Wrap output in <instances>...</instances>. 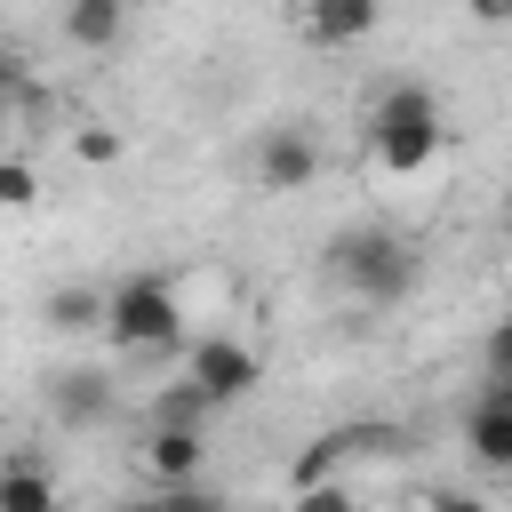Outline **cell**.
<instances>
[{
    "label": "cell",
    "mask_w": 512,
    "mask_h": 512,
    "mask_svg": "<svg viewBox=\"0 0 512 512\" xmlns=\"http://www.w3.org/2000/svg\"><path fill=\"white\" fill-rule=\"evenodd\" d=\"M440 144H448V120H440V96H432L424 80H400V88L376 96V112H368V152H376L384 176L432 168Z\"/></svg>",
    "instance_id": "cell-1"
},
{
    "label": "cell",
    "mask_w": 512,
    "mask_h": 512,
    "mask_svg": "<svg viewBox=\"0 0 512 512\" xmlns=\"http://www.w3.org/2000/svg\"><path fill=\"white\" fill-rule=\"evenodd\" d=\"M328 272H336L360 304H408V296H416V280H424L416 248H408L400 232H384V224L336 232V240H328Z\"/></svg>",
    "instance_id": "cell-2"
},
{
    "label": "cell",
    "mask_w": 512,
    "mask_h": 512,
    "mask_svg": "<svg viewBox=\"0 0 512 512\" xmlns=\"http://www.w3.org/2000/svg\"><path fill=\"white\" fill-rule=\"evenodd\" d=\"M104 328H112L120 352H176L184 344V304H176V288L160 272H128L112 288V320Z\"/></svg>",
    "instance_id": "cell-3"
},
{
    "label": "cell",
    "mask_w": 512,
    "mask_h": 512,
    "mask_svg": "<svg viewBox=\"0 0 512 512\" xmlns=\"http://www.w3.org/2000/svg\"><path fill=\"white\" fill-rule=\"evenodd\" d=\"M184 376H192L216 408H232V400H248V392L264 384V360H256V344H240V336H200V344L184 352Z\"/></svg>",
    "instance_id": "cell-4"
},
{
    "label": "cell",
    "mask_w": 512,
    "mask_h": 512,
    "mask_svg": "<svg viewBox=\"0 0 512 512\" xmlns=\"http://www.w3.org/2000/svg\"><path fill=\"white\" fill-rule=\"evenodd\" d=\"M312 176H320V136L312 128L280 120V128L256 136V192H304Z\"/></svg>",
    "instance_id": "cell-5"
},
{
    "label": "cell",
    "mask_w": 512,
    "mask_h": 512,
    "mask_svg": "<svg viewBox=\"0 0 512 512\" xmlns=\"http://www.w3.org/2000/svg\"><path fill=\"white\" fill-rule=\"evenodd\" d=\"M136 456H144V472H152L160 488H184V480H200V456H208V440H200V424H152Z\"/></svg>",
    "instance_id": "cell-6"
},
{
    "label": "cell",
    "mask_w": 512,
    "mask_h": 512,
    "mask_svg": "<svg viewBox=\"0 0 512 512\" xmlns=\"http://www.w3.org/2000/svg\"><path fill=\"white\" fill-rule=\"evenodd\" d=\"M48 408H56L64 432H88V424L112 416V376H104V368H64V376L48 384Z\"/></svg>",
    "instance_id": "cell-7"
},
{
    "label": "cell",
    "mask_w": 512,
    "mask_h": 512,
    "mask_svg": "<svg viewBox=\"0 0 512 512\" xmlns=\"http://www.w3.org/2000/svg\"><path fill=\"white\" fill-rule=\"evenodd\" d=\"M384 24V0H304V40L320 48H352Z\"/></svg>",
    "instance_id": "cell-8"
},
{
    "label": "cell",
    "mask_w": 512,
    "mask_h": 512,
    "mask_svg": "<svg viewBox=\"0 0 512 512\" xmlns=\"http://www.w3.org/2000/svg\"><path fill=\"white\" fill-rule=\"evenodd\" d=\"M464 448H472L480 472H512V408L488 400V392H472V408H464Z\"/></svg>",
    "instance_id": "cell-9"
},
{
    "label": "cell",
    "mask_w": 512,
    "mask_h": 512,
    "mask_svg": "<svg viewBox=\"0 0 512 512\" xmlns=\"http://www.w3.org/2000/svg\"><path fill=\"white\" fill-rule=\"evenodd\" d=\"M56 472L32 456V448H16L8 456V472H0V512H56Z\"/></svg>",
    "instance_id": "cell-10"
},
{
    "label": "cell",
    "mask_w": 512,
    "mask_h": 512,
    "mask_svg": "<svg viewBox=\"0 0 512 512\" xmlns=\"http://www.w3.org/2000/svg\"><path fill=\"white\" fill-rule=\"evenodd\" d=\"M128 32V0H64V40L72 48H112Z\"/></svg>",
    "instance_id": "cell-11"
},
{
    "label": "cell",
    "mask_w": 512,
    "mask_h": 512,
    "mask_svg": "<svg viewBox=\"0 0 512 512\" xmlns=\"http://www.w3.org/2000/svg\"><path fill=\"white\" fill-rule=\"evenodd\" d=\"M48 320H56L64 336H88V328L112 320V296H104V288H56V296H48Z\"/></svg>",
    "instance_id": "cell-12"
},
{
    "label": "cell",
    "mask_w": 512,
    "mask_h": 512,
    "mask_svg": "<svg viewBox=\"0 0 512 512\" xmlns=\"http://www.w3.org/2000/svg\"><path fill=\"white\" fill-rule=\"evenodd\" d=\"M208 416H216V400H208L192 376H176V384L152 400V424H208Z\"/></svg>",
    "instance_id": "cell-13"
},
{
    "label": "cell",
    "mask_w": 512,
    "mask_h": 512,
    "mask_svg": "<svg viewBox=\"0 0 512 512\" xmlns=\"http://www.w3.org/2000/svg\"><path fill=\"white\" fill-rule=\"evenodd\" d=\"M72 152H80L88 168H120V160H128V136L104 128V120H88V128H72Z\"/></svg>",
    "instance_id": "cell-14"
},
{
    "label": "cell",
    "mask_w": 512,
    "mask_h": 512,
    "mask_svg": "<svg viewBox=\"0 0 512 512\" xmlns=\"http://www.w3.org/2000/svg\"><path fill=\"white\" fill-rule=\"evenodd\" d=\"M0 200H8V208H32V200H40V176H32V160H24V152H8V160H0Z\"/></svg>",
    "instance_id": "cell-15"
},
{
    "label": "cell",
    "mask_w": 512,
    "mask_h": 512,
    "mask_svg": "<svg viewBox=\"0 0 512 512\" xmlns=\"http://www.w3.org/2000/svg\"><path fill=\"white\" fill-rule=\"evenodd\" d=\"M288 512H360V496H352L344 480H320V488H296Z\"/></svg>",
    "instance_id": "cell-16"
},
{
    "label": "cell",
    "mask_w": 512,
    "mask_h": 512,
    "mask_svg": "<svg viewBox=\"0 0 512 512\" xmlns=\"http://www.w3.org/2000/svg\"><path fill=\"white\" fill-rule=\"evenodd\" d=\"M480 368H488V376H512V312L480 336Z\"/></svg>",
    "instance_id": "cell-17"
},
{
    "label": "cell",
    "mask_w": 512,
    "mask_h": 512,
    "mask_svg": "<svg viewBox=\"0 0 512 512\" xmlns=\"http://www.w3.org/2000/svg\"><path fill=\"white\" fill-rule=\"evenodd\" d=\"M424 512H488V504H480V496H464V488H440Z\"/></svg>",
    "instance_id": "cell-18"
},
{
    "label": "cell",
    "mask_w": 512,
    "mask_h": 512,
    "mask_svg": "<svg viewBox=\"0 0 512 512\" xmlns=\"http://www.w3.org/2000/svg\"><path fill=\"white\" fill-rule=\"evenodd\" d=\"M464 8H472L480 24H512V0H464Z\"/></svg>",
    "instance_id": "cell-19"
},
{
    "label": "cell",
    "mask_w": 512,
    "mask_h": 512,
    "mask_svg": "<svg viewBox=\"0 0 512 512\" xmlns=\"http://www.w3.org/2000/svg\"><path fill=\"white\" fill-rule=\"evenodd\" d=\"M504 312H512V272H504Z\"/></svg>",
    "instance_id": "cell-20"
},
{
    "label": "cell",
    "mask_w": 512,
    "mask_h": 512,
    "mask_svg": "<svg viewBox=\"0 0 512 512\" xmlns=\"http://www.w3.org/2000/svg\"><path fill=\"white\" fill-rule=\"evenodd\" d=\"M504 232H512V208H504Z\"/></svg>",
    "instance_id": "cell-21"
}]
</instances>
